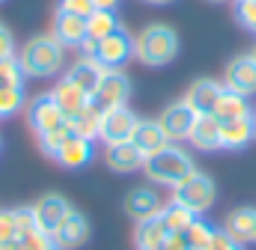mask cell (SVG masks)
<instances>
[{"label": "cell", "mask_w": 256, "mask_h": 250, "mask_svg": "<svg viewBox=\"0 0 256 250\" xmlns=\"http://www.w3.org/2000/svg\"><path fill=\"white\" fill-rule=\"evenodd\" d=\"M80 51H84L86 57H92L102 68L116 72V68H126L128 62L134 60V36L128 33L126 27H120L116 33H110V36H104V39H98V42L86 39V42L80 45Z\"/></svg>", "instance_id": "cell-4"}, {"label": "cell", "mask_w": 256, "mask_h": 250, "mask_svg": "<svg viewBox=\"0 0 256 250\" xmlns=\"http://www.w3.org/2000/svg\"><path fill=\"white\" fill-rule=\"evenodd\" d=\"M254 140H256L254 116H242V120L220 122V149H244Z\"/></svg>", "instance_id": "cell-19"}, {"label": "cell", "mask_w": 256, "mask_h": 250, "mask_svg": "<svg viewBox=\"0 0 256 250\" xmlns=\"http://www.w3.org/2000/svg\"><path fill=\"white\" fill-rule=\"evenodd\" d=\"M104 72H108V68H102L92 57H86V54H84V57H78V60L68 66V72H66L63 78H68L74 86H80V90L92 98V92L98 90V84H102V74H104Z\"/></svg>", "instance_id": "cell-17"}, {"label": "cell", "mask_w": 256, "mask_h": 250, "mask_svg": "<svg viewBox=\"0 0 256 250\" xmlns=\"http://www.w3.org/2000/svg\"><path fill=\"white\" fill-rule=\"evenodd\" d=\"M143 161L146 158L140 155V149L131 140L104 146V164L110 170H116V173H137V170H143Z\"/></svg>", "instance_id": "cell-16"}, {"label": "cell", "mask_w": 256, "mask_h": 250, "mask_svg": "<svg viewBox=\"0 0 256 250\" xmlns=\"http://www.w3.org/2000/svg\"><path fill=\"white\" fill-rule=\"evenodd\" d=\"M188 143H191L194 149H200V152L220 149V120L218 116H196Z\"/></svg>", "instance_id": "cell-20"}, {"label": "cell", "mask_w": 256, "mask_h": 250, "mask_svg": "<svg viewBox=\"0 0 256 250\" xmlns=\"http://www.w3.org/2000/svg\"><path fill=\"white\" fill-rule=\"evenodd\" d=\"M15 224H18V238H21V236L36 232V218H33V208H30V206L15 208Z\"/></svg>", "instance_id": "cell-36"}, {"label": "cell", "mask_w": 256, "mask_h": 250, "mask_svg": "<svg viewBox=\"0 0 256 250\" xmlns=\"http://www.w3.org/2000/svg\"><path fill=\"white\" fill-rule=\"evenodd\" d=\"M120 27H122V24L116 21V12H110V9H96V12L86 18V33H90L92 42H98V39L116 33Z\"/></svg>", "instance_id": "cell-27"}, {"label": "cell", "mask_w": 256, "mask_h": 250, "mask_svg": "<svg viewBox=\"0 0 256 250\" xmlns=\"http://www.w3.org/2000/svg\"><path fill=\"white\" fill-rule=\"evenodd\" d=\"M57 9H66V12L80 15V18H90V15L96 12V3H92V0H60Z\"/></svg>", "instance_id": "cell-37"}, {"label": "cell", "mask_w": 256, "mask_h": 250, "mask_svg": "<svg viewBox=\"0 0 256 250\" xmlns=\"http://www.w3.org/2000/svg\"><path fill=\"white\" fill-rule=\"evenodd\" d=\"M30 208H33V218H36V230L54 236L57 226L68 218L72 202H68L66 196H60V194H45V196H39Z\"/></svg>", "instance_id": "cell-9"}, {"label": "cell", "mask_w": 256, "mask_h": 250, "mask_svg": "<svg viewBox=\"0 0 256 250\" xmlns=\"http://www.w3.org/2000/svg\"><path fill=\"white\" fill-rule=\"evenodd\" d=\"M208 3H226V0H208Z\"/></svg>", "instance_id": "cell-44"}, {"label": "cell", "mask_w": 256, "mask_h": 250, "mask_svg": "<svg viewBox=\"0 0 256 250\" xmlns=\"http://www.w3.org/2000/svg\"><path fill=\"white\" fill-rule=\"evenodd\" d=\"M6 57H18V42L12 36V30L6 24H0V60H6Z\"/></svg>", "instance_id": "cell-38"}, {"label": "cell", "mask_w": 256, "mask_h": 250, "mask_svg": "<svg viewBox=\"0 0 256 250\" xmlns=\"http://www.w3.org/2000/svg\"><path fill=\"white\" fill-rule=\"evenodd\" d=\"M236 21L248 33H256V0H236Z\"/></svg>", "instance_id": "cell-33"}, {"label": "cell", "mask_w": 256, "mask_h": 250, "mask_svg": "<svg viewBox=\"0 0 256 250\" xmlns=\"http://www.w3.org/2000/svg\"><path fill=\"white\" fill-rule=\"evenodd\" d=\"M0 250H24V242H21V238H15V242H6V244H0Z\"/></svg>", "instance_id": "cell-41"}, {"label": "cell", "mask_w": 256, "mask_h": 250, "mask_svg": "<svg viewBox=\"0 0 256 250\" xmlns=\"http://www.w3.org/2000/svg\"><path fill=\"white\" fill-rule=\"evenodd\" d=\"M214 116H218L220 122H226V120H242V116H254L250 98L224 86V92H220V98H218V108H214Z\"/></svg>", "instance_id": "cell-22"}, {"label": "cell", "mask_w": 256, "mask_h": 250, "mask_svg": "<svg viewBox=\"0 0 256 250\" xmlns=\"http://www.w3.org/2000/svg\"><path fill=\"white\" fill-rule=\"evenodd\" d=\"M131 143L140 149L143 158H149V155L161 152L164 146H170V140H167L164 128L158 125V120H140L137 128H134V134H131Z\"/></svg>", "instance_id": "cell-18"}, {"label": "cell", "mask_w": 256, "mask_h": 250, "mask_svg": "<svg viewBox=\"0 0 256 250\" xmlns=\"http://www.w3.org/2000/svg\"><path fill=\"white\" fill-rule=\"evenodd\" d=\"M51 36L63 45L66 51H68V48H80V45L90 39V33H86V18L72 15V12H66V9H57V12H54V21H51Z\"/></svg>", "instance_id": "cell-12"}, {"label": "cell", "mask_w": 256, "mask_h": 250, "mask_svg": "<svg viewBox=\"0 0 256 250\" xmlns=\"http://www.w3.org/2000/svg\"><path fill=\"white\" fill-rule=\"evenodd\" d=\"M18 60L27 78H57L66 72V48L51 33H39L21 45Z\"/></svg>", "instance_id": "cell-1"}, {"label": "cell", "mask_w": 256, "mask_h": 250, "mask_svg": "<svg viewBox=\"0 0 256 250\" xmlns=\"http://www.w3.org/2000/svg\"><path fill=\"white\" fill-rule=\"evenodd\" d=\"M18 238V224H15V208H0V244Z\"/></svg>", "instance_id": "cell-35"}, {"label": "cell", "mask_w": 256, "mask_h": 250, "mask_svg": "<svg viewBox=\"0 0 256 250\" xmlns=\"http://www.w3.org/2000/svg\"><path fill=\"white\" fill-rule=\"evenodd\" d=\"M128 98H131V78H128L122 68H116V72H104L102 74V84H98V90L92 92L90 102L104 114L110 108L128 104Z\"/></svg>", "instance_id": "cell-7"}, {"label": "cell", "mask_w": 256, "mask_h": 250, "mask_svg": "<svg viewBox=\"0 0 256 250\" xmlns=\"http://www.w3.org/2000/svg\"><path fill=\"white\" fill-rule=\"evenodd\" d=\"M182 236H185V242H188V250H206L212 244V238H214V226L206 224L202 218H196Z\"/></svg>", "instance_id": "cell-30"}, {"label": "cell", "mask_w": 256, "mask_h": 250, "mask_svg": "<svg viewBox=\"0 0 256 250\" xmlns=\"http://www.w3.org/2000/svg\"><path fill=\"white\" fill-rule=\"evenodd\" d=\"M224 86L232 90V92H242V96H256V60L254 54H238L226 62V72H224Z\"/></svg>", "instance_id": "cell-11"}, {"label": "cell", "mask_w": 256, "mask_h": 250, "mask_svg": "<svg viewBox=\"0 0 256 250\" xmlns=\"http://www.w3.org/2000/svg\"><path fill=\"white\" fill-rule=\"evenodd\" d=\"M224 92V84L212 80V78H200L194 80L185 92V104L191 108L196 116H214V108H218V98Z\"/></svg>", "instance_id": "cell-13"}, {"label": "cell", "mask_w": 256, "mask_h": 250, "mask_svg": "<svg viewBox=\"0 0 256 250\" xmlns=\"http://www.w3.org/2000/svg\"><path fill=\"white\" fill-rule=\"evenodd\" d=\"M0 3H6V0H0Z\"/></svg>", "instance_id": "cell-47"}, {"label": "cell", "mask_w": 256, "mask_h": 250, "mask_svg": "<svg viewBox=\"0 0 256 250\" xmlns=\"http://www.w3.org/2000/svg\"><path fill=\"white\" fill-rule=\"evenodd\" d=\"M143 3H152V6H167V3H176V0H143Z\"/></svg>", "instance_id": "cell-42"}, {"label": "cell", "mask_w": 256, "mask_h": 250, "mask_svg": "<svg viewBox=\"0 0 256 250\" xmlns=\"http://www.w3.org/2000/svg\"><path fill=\"white\" fill-rule=\"evenodd\" d=\"M143 173H146V179L152 185H161V188L173 190L176 185H182L191 173H196V164L188 155V149L170 143V146H164L161 152H155V155H149L143 161Z\"/></svg>", "instance_id": "cell-3"}, {"label": "cell", "mask_w": 256, "mask_h": 250, "mask_svg": "<svg viewBox=\"0 0 256 250\" xmlns=\"http://www.w3.org/2000/svg\"><path fill=\"white\" fill-rule=\"evenodd\" d=\"M24 116H27V125L33 128L36 137L48 134V131H57L68 125V116L60 108V102L54 98V92H42V96H33L24 108Z\"/></svg>", "instance_id": "cell-6"}, {"label": "cell", "mask_w": 256, "mask_h": 250, "mask_svg": "<svg viewBox=\"0 0 256 250\" xmlns=\"http://www.w3.org/2000/svg\"><path fill=\"white\" fill-rule=\"evenodd\" d=\"M254 242H256V236H254Z\"/></svg>", "instance_id": "cell-48"}, {"label": "cell", "mask_w": 256, "mask_h": 250, "mask_svg": "<svg viewBox=\"0 0 256 250\" xmlns=\"http://www.w3.org/2000/svg\"><path fill=\"white\" fill-rule=\"evenodd\" d=\"M24 66L18 57H6L0 60V90H15V86H24Z\"/></svg>", "instance_id": "cell-32"}, {"label": "cell", "mask_w": 256, "mask_h": 250, "mask_svg": "<svg viewBox=\"0 0 256 250\" xmlns=\"http://www.w3.org/2000/svg\"><path fill=\"white\" fill-rule=\"evenodd\" d=\"M206 250H244V244H238L232 236H226L224 230H214V238Z\"/></svg>", "instance_id": "cell-39"}, {"label": "cell", "mask_w": 256, "mask_h": 250, "mask_svg": "<svg viewBox=\"0 0 256 250\" xmlns=\"http://www.w3.org/2000/svg\"><path fill=\"white\" fill-rule=\"evenodd\" d=\"M68 125H72V131L78 134V137H86V140H98V125H102V110L90 102L80 114H74L72 120H68Z\"/></svg>", "instance_id": "cell-26"}, {"label": "cell", "mask_w": 256, "mask_h": 250, "mask_svg": "<svg viewBox=\"0 0 256 250\" xmlns=\"http://www.w3.org/2000/svg\"><path fill=\"white\" fill-rule=\"evenodd\" d=\"M21 242H24V250H63L57 242H54V236H48V232H30V236H21Z\"/></svg>", "instance_id": "cell-34"}, {"label": "cell", "mask_w": 256, "mask_h": 250, "mask_svg": "<svg viewBox=\"0 0 256 250\" xmlns=\"http://www.w3.org/2000/svg\"><path fill=\"white\" fill-rule=\"evenodd\" d=\"M167 226H164V220H161V214H155V218H146V220H140L137 224V232H134V242H137V250H149V248H158V244H164L167 242Z\"/></svg>", "instance_id": "cell-25"}, {"label": "cell", "mask_w": 256, "mask_h": 250, "mask_svg": "<svg viewBox=\"0 0 256 250\" xmlns=\"http://www.w3.org/2000/svg\"><path fill=\"white\" fill-rule=\"evenodd\" d=\"M158 214H161V220H164V226H167V232H170V236H176V232H185L194 220H196V214H191L188 208H182L179 202H170V206H164Z\"/></svg>", "instance_id": "cell-28"}, {"label": "cell", "mask_w": 256, "mask_h": 250, "mask_svg": "<svg viewBox=\"0 0 256 250\" xmlns=\"http://www.w3.org/2000/svg\"><path fill=\"white\" fill-rule=\"evenodd\" d=\"M254 125H256V108H254Z\"/></svg>", "instance_id": "cell-45"}, {"label": "cell", "mask_w": 256, "mask_h": 250, "mask_svg": "<svg viewBox=\"0 0 256 250\" xmlns=\"http://www.w3.org/2000/svg\"><path fill=\"white\" fill-rule=\"evenodd\" d=\"M224 232L232 236L238 244L254 242V236H256V208H236V212L226 218Z\"/></svg>", "instance_id": "cell-23"}, {"label": "cell", "mask_w": 256, "mask_h": 250, "mask_svg": "<svg viewBox=\"0 0 256 250\" xmlns=\"http://www.w3.org/2000/svg\"><path fill=\"white\" fill-rule=\"evenodd\" d=\"M250 54H254V60H256V48H254V51H250Z\"/></svg>", "instance_id": "cell-46"}, {"label": "cell", "mask_w": 256, "mask_h": 250, "mask_svg": "<svg viewBox=\"0 0 256 250\" xmlns=\"http://www.w3.org/2000/svg\"><path fill=\"white\" fill-rule=\"evenodd\" d=\"M54 242L60 244L63 250H78L84 248L86 242H90V220L78 212V208H72L68 212V218H66L63 224L57 226V232H54Z\"/></svg>", "instance_id": "cell-15"}, {"label": "cell", "mask_w": 256, "mask_h": 250, "mask_svg": "<svg viewBox=\"0 0 256 250\" xmlns=\"http://www.w3.org/2000/svg\"><path fill=\"white\" fill-rule=\"evenodd\" d=\"M214 196H218V188H214V179L206 176V173H191L182 185L173 188V202H179L182 208H188L191 214L202 218L212 206H214Z\"/></svg>", "instance_id": "cell-5"}, {"label": "cell", "mask_w": 256, "mask_h": 250, "mask_svg": "<svg viewBox=\"0 0 256 250\" xmlns=\"http://www.w3.org/2000/svg\"><path fill=\"white\" fill-rule=\"evenodd\" d=\"M96 3V9H110V12H116V6H120V0H92Z\"/></svg>", "instance_id": "cell-40"}, {"label": "cell", "mask_w": 256, "mask_h": 250, "mask_svg": "<svg viewBox=\"0 0 256 250\" xmlns=\"http://www.w3.org/2000/svg\"><path fill=\"white\" fill-rule=\"evenodd\" d=\"M51 92H54V98L60 102V108L66 110V116H68V120H72L74 114H80V110L90 104V96H86L80 86H74L68 78H60V80H57V86H54Z\"/></svg>", "instance_id": "cell-24"}, {"label": "cell", "mask_w": 256, "mask_h": 250, "mask_svg": "<svg viewBox=\"0 0 256 250\" xmlns=\"http://www.w3.org/2000/svg\"><path fill=\"white\" fill-rule=\"evenodd\" d=\"M72 125H63V128H57V131H48V134H42V137H36L39 140V149H42V155L45 158H51V161H57V155L63 152V146L72 140Z\"/></svg>", "instance_id": "cell-29"}, {"label": "cell", "mask_w": 256, "mask_h": 250, "mask_svg": "<svg viewBox=\"0 0 256 250\" xmlns=\"http://www.w3.org/2000/svg\"><path fill=\"white\" fill-rule=\"evenodd\" d=\"M24 108H27L24 86H15V90H0V120H12V116H18Z\"/></svg>", "instance_id": "cell-31"}, {"label": "cell", "mask_w": 256, "mask_h": 250, "mask_svg": "<svg viewBox=\"0 0 256 250\" xmlns=\"http://www.w3.org/2000/svg\"><path fill=\"white\" fill-rule=\"evenodd\" d=\"M90 161H92V140L78 137V134H72V140L63 146V152L57 155V164L63 170H80Z\"/></svg>", "instance_id": "cell-21"}, {"label": "cell", "mask_w": 256, "mask_h": 250, "mask_svg": "<svg viewBox=\"0 0 256 250\" xmlns=\"http://www.w3.org/2000/svg\"><path fill=\"white\" fill-rule=\"evenodd\" d=\"M179 57V33L170 24H149L134 36V60L149 68H161Z\"/></svg>", "instance_id": "cell-2"}, {"label": "cell", "mask_w": 256, "mask_h": 250, "mask_svg": "<svg viewBox=\"0 0 256 250\" xmlns=\"http://www.w3.org/2000/svg\"><path fill=\"white\" fill-rule=\"evenodd\" d=\"M149 250H170V248H167V242H164V244H158V248H149Z\"/></svg>", "instance_id": "cell-43"}, {"label": "cell", "mask_w": 256, "mask_h": 250, "mask_svg": "<svg viewBox=\"0 0 256 250\" xmlns=\"http://www.w3.org/2000/svg\"><path fill=\"white\" fill-rule=\"evenodd\" d=\"M194 122H196V114L185 104V98L167 104V108L161 110V116H158V125L164 128V134H167L170 143H182V140H188V137H191Z\"/></svg>", "instance_id": "cell-10"}, {"label": "cell", "mask_w": 256, "mask_h": 250, "mask_svg": "<svg viewBox=\"0 0 256 250\" xmlns=\"http://www.w3.org/2000/svg\"><path fill=\"white\" fill-rule=\"evenodd\" d=\"M137 122H140V116H137L128 104H122V108H110V110L102 114L98 140H102L104 146H110V143H126V140H131Z\"/></svg>", "instance_id": "cell-8"}, {"label": "cell", "mask_w": 256, "mask_h": 250, "mask_svg": "<svg viewBox=\"0 0 256 250\" xmlns=\"http://www.w3.org/2000/svg\"><path fill=\"white\" fill-rule=\"evenodd\" d=\"M122 208H126L128 218H134V220L140 224V220H146V218H155L164 206H161V196H158L155 188L140 185V188H134V190H128Z\"/></svg>", "instance_id": "cell-14"}]
</instances>
